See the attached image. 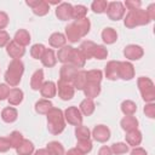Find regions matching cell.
I'll list each match as a JSON object with an SVG mask.
<instances>
[{"mask_svg": "<svg viewBox=\"0 0 155 155\" xmlns=\"http://www.w3.org/2000/svg\"><path fill=\"white\" fill-rule=\"evenodd\" d=\"M47 128L48 132L57 136L62 133L65 128V121H64V114L59 108H52L47 114Z\"/></svg>", "mask_w": 155, "mask_h": 155, "instance_id": "cell-1", "label": "cell"}, {"mask_svg": "<svg viewBox=\"0 0 155 155\" xmlns=\"http://www.w3.org/2000/svg\"><path fill=\"white\" fill-rule=\"evenodd\" d=\"M24 71V64L22 63L21 59H12L7 67V70L5 73V81L8 86L16 87L19 85L22 75Z\"/></svg>", "mask_w": 155, "mask_h": 155, "instance_id": "cell-2", "label": "cell"}, {"mask_svg": "<svg viewBox=\"0 0 155 155\" xmlns=\"http://www.w3.org/2000/svg\"><path fill=\"white\" fill-rule=\"evenodd\" d=\"M151 21L148 16V13L145 12V10H142V8H137V10H132V11H128V13L126 15L125 19H124V23H125V27L132 29V28H136L138 25H147L149 24Z\"/></svg>", "mask_w": 155, "mask_h": 155, "instance_id": "cell-3", "label": "cell"}, {"mask_svg": "<svg viewBox=\"0 0 155 155\" xmlns=\"http://www.w3.org/2000/svg\"><path fill=\"white\" fill-rule=\"evenodd\" d=\"M137 85L142 94V98L148 103H153V101L155 99V87L153 81L149 78L140 76L137 80Z\"/></svg>", "mask_w": 155, "mask_h": 155, "instance_id": "cell-4", "label": "cell"}, {"mask_svg": "<svg viewBox=\"0 0 155 155\" xmlns=\"http://www.w3.org/2000/svg\"><path fill=\"white\" fill-rule=\"evenodd\" d=\"M107 15H108L109 19H111V21H119V19H121L124 17V15H125V6H124V4L120 2V1L108 2Z\"/></svg>", "mask_w": 155, "mask_h": 155, "instance_id": "cell-5", "label": "cell"}, {"mask_svg": "<svg viewBox=\"0 0 155 155\" xmlns=\"http://www.w3.org/2000/svg\"><path fill=\"white\" fill-rule=\"evenodd\" d=\"M56 86L58 88V97L62 101H69V99H71L74 97L75 88L71 85V82H65V81L58 80Z\"/></svg>", "mask_w": 155, "mask_h": 155, "instance_id": "cell-6", "label": "cell"}, {"mask_svg": "<svg viewBox=\"0 0 155 155\" xmlns=\"http://www.w3.org/2000/svg\"><path fill=\"white\" fill-rule=\"evenodd\" d=\"M64 120L73 126H79L82 122V114L76 107H68L64 111Z\"/></svg>", "mask_w": 155, "mask_h": 155, "instance_id": "cell-7", "label": "cell"}, {"mask_svg": "<svg viewBox=\"0 0 155 155\" xmlns=\"http://www.w3.org/2000/svg\"><path fill=\"white\" fill-rule=\"evenodd\" d=\"M119 78L122 80H131L134 78V68L130 62H119Z\"/></svg>", "mask_w": 155, "mask_h": 155, "instance_id": "cell-8", "label": "cell"}, {"mask_svg": "<svg viewBox=\"0 0 155 155\" xmlns=\"http://www.w3.org/2000/svg\"><path fill=\"white\" fill-rule=\"evenodd\" d=\"M6 52H7V54H8L11 58H13V59H19V58H22V57L24 56L25 48H24L23 46L18 45L17 42H15V41L12 40V41H10V42L6 45Z\"/></svg>", "mask_w": 155, "mask_h": 155, "instance_id": "cell-9", "label": "cell"}, {"mask_svg": "<svg viewBox=\"0 0 155 155\" xmlns=\"http://www.w3.org/2000/svg\"><path fill=\"white\" fill-rule=\"evenodd\" d=\"M92 136L94 140L99 143H104L110 138V130L104 125H97L92 131Z\"/></svg>", "mask_w": 155, "mask_h": 155, "instance_id": "cell-10", "label": "cell"}, {"mask_svg": "<svg viewBox=\"0 0 155 155\" xmlns=\"http://www.w3.org/2000/svg\"><path fill=\"white\" fill-rule=\"evenodd\" d=\"M143 54H144V51L138 45H128L124 50V56L130 61H137L142 58Z\"/></svg>", "mask_w": 155, "mask_h": 155, "instance_id": "cell-11", "label": "cell"}, {"mask_svg": "<svg viewBox=\"0 0 155 155\" xmlns=\"http://www.w3.org/2000/svg\"><path fill=\"white\" fill-rule=\"evenodd\" d=\"M78 73V69L71 64H63L59 70V80L65 82H71Z\"/></svg>", "mask_w": 155, "mask_h": 155, "instance_id": "cell-12", "label": "cell"}, {"mask_svg": "<svg viewBox=\"0 0 155 155\" xmlns=\"http://www.w3.org/2000/svg\"><path fill=\"white\" fill-rule=\"evenodd\" d=\"M73 6L69 2H61L56 8V16L61 21H68L71 18Z\"/></svg>", "mask_w": 155, "mask_h": 155, "instance_id": "cell-13", "label": "cell"}, {"mask_svg": "<svg viewBox=\"0 0 155 155\" xmlns=\"http://www.w3.org/2000/svg\"><path fill=\"white\" fill-rule=\"evenodd\" d=\"M105 76L109 80L119 79V61H110L105 65Z\"/></svg>", "mask_w": 155, "mask_h": 155, "instance_id": "cell-14", "label": "cell"}, {"mask_svg": "<svg viewBox=\"0 0 155 155\" xmlns=\"http://www.w3.org/2000/svg\"><path fill=\"white\" fill-rule=\"evenodd\" d=\"M56 92H57V86L53 81H46L42 84L41 88H40V93L42 97H45L46 99H50L52 97L56 96Z\"/></svg>", "mask_w": 155, "mask_h": 155, "instance_id": "cell-15", "label": "cell"}, {"mask_svg": "<svg viewBox=\"0 0 155 155\" xmlns=\"http://www.w3.org/2000/svg\"><path fill=\"white\" fill-rule=\"evenodd\" d=\"M85 63H86V59L82 56V53L79 51V48H73L69 64H71L73 67H75L78 69V68H84Z\"/></svg>", "mask_w": 155, "mask_h": 155, "instance_id": "cell-16", "label": "cell"}, {"mask_svg": "<svg viewBox=\"0 0 155 155\" xmlns=\"http://www.w3.org/2000/svg\"><path fill=\"white\" fill-rule=\"evenodd\" d=\"M94 47H96V44L91 40H86V41H82L80 47H79V51L82 53V56L85 57V59H90L93 57V51H94Z\"/></svg>", "mask_w": 155, "mask_h": 155, "instance_id": "cell-17", "label": "cell"}, {"mask_svg": "<svg viewBox=\"0 0 155 155\" xmlns=\"http://www.w3.org/2000/svg\"><path fill=\"white\" fill-rule=\"evenodd\" d=\"M65 39H68L70 42H78L81 39V35H80L78 28L75 27L74 22L73 23H69L65 27Z\"/></svg>", "mask_w": 155, "mask_h": 155, "instance_id": "cell-18", "label": "cell"}, {"mask_svg": "<svg viewBox=\"0 0 155 155\" xmlns=\"http://www.w3.org/2000/svg\"><path fill=\"white\" fill-rule=\"evenodd\" d=\"M41 63L47 68L54 67L56 63H57V57L54 54V51L51 50V48H46L42 57H41Z\"/></svg>", "mask_w": 155, "mask_h": 155, "instance_id": "cell-19", "label": "cell"}, {"mask_svg": "<svg viewBox=\"0 0 155 155\" xmlns=\"http://www.w3.org/2000/svg\"><path fill=\"white\" fill-rule=\"evenodd\" d=\"M86 70H78L75 78L71 81V85L76 90H84V87L87 84V78H86Z\"/></svg>", "mask_w": 155, "mask_h": 155, "instance_id": "cell-20", "label": "cell"}, {"mask_svg": "<svg viewBox=\"0 0 155 155\" xmlns=\"http://www.w3.org/2000/svg\"><path fill=\"white\" fill-rule=\"evenodd\" d=\"M126 138V142L128 145H132V147H137L142 142V133L140 131L138 130H132V131H128L125 136Z\"/></svg>", "mask_w": 155, "mask_h": 155, "instance_id": "cell-21", "label": "cell"}, {"mask_svg": "<svg viewBox=\"0 0 155 155\" xmlns=\"http://www.w3.org/2000/svg\"><path fill=\"white\" fill-rule=\"evenodd\" d=\"M17 117H18V111L12 107H6L1 111V119L7 124L15 122L17 120Z\"/></svg>", "mask_w": 155, "mask_h": 155, "instance_id": "cell-22", "label": "cell"}, {"mask_svg": "<svg viewBox=\"0 0 155 155\" xmlns=\"http://www.w3.org/2000/svg\"><path fill=\"white\" fill-rule=\"evenodd\" d=\"M13 41L24 47V46L29 45V42H30V35H29V33L25 29H19V30L16 31L15 38H13Z\"/></svg>", "mask_w": 155, "mask_h": 155, "instance_id": "cell-23", "label": "cell"}, {"mask_svg": "<svg viewBox=\"0 0 155 155\" xmlns=\"http://www.w3.org/2000/svg\"><path fill=\"white\" fill-rule=\"evenodd\" d=\"M7 101L11 105H18L23 101V91L19 88H16V87L10 90L8 96H7Z\"/></svg>", "mask_w": 155, "mask_h": 155, "instance_id": "cell-24", "label": "cell"}, {"mask_svg": "<svg viewBox=\"0 0 155 155\" xmlns=\"http://www.w3.org/2000/svg\"><path fill=\"white\" fill-rule=\"evenodd\" d=\"M94 109H96L94 102H93L92 99H90V98H85V99L80 103V108H79L80 113L84 114L85 116H90V115H92L93 111H94Z\"/></svg>", "mask_w": 155, "mask_h": 155, "instance_id": "cell-25", "label": "cell"}, {"mask_svg": "<svg viewBox=\"0 0 155 155\" xmlns=\"http://www.w3.org/2000/svg\"><path fill=\"white\" fill-rule=\"evenodd\" d=\"M44 84V71L41 69L36 70L33 75H31V79H30V87L34 90V91H38L41 88Z\"/></svg>", "mask_w": 155, "mask_h": 155, "instance_id": "cell-26", "label": "cell"}, {"mask_svg": "<svg viewBox=\"0 0 155 155\" xmlns=\"http://www.w3.org/2000/svg\"><path fill=\"white\" fill-rule=\"evenodd\" d=\"M74 24H75V27L78 28V30H79L81 38L88 34L90 28H91V23H90V19H88L87 17L81 18V19H78V21H74Z\"/></svg>", "mask_w": 155, "mask_h": 155, "instance_id": "cell-27", "label": "cell"}, {"mask_svg": "<svg viewBox=\"0 0 155 155\" xmlns=\"http://www.w3.org/2000/svg\"><path fill=\"white\" fill-rule=\"evenodd\" d=\"M121 127L124 131L128 132V131H132V130H137L138 127V120L132 115V116H125L121 122H120Z\"/></svg>", "mask_w": 155, "mask_h": 155, "instance_id": "cell-28", "label": "cell"}, {"mask_svg": "<svg viewBox=\"0 0 155 155\" xmlns=\"http://www.w3.org/2000/svg\"><path fill=\"white\" fill-rule=\"evenodd\" d=\"M65 41H67V39H65V36L62 33H53L48 38L50 45L52 47H56V48H59V47L65 46Z\"/></svg>", "mask_w": 155, "mask_h": 155, "instance_id": "cell-29", "label": "cell"}, {"mask_svg": "<svg viewBox=\"0 0 155 155\" xmlns=\"http://www.w3.org/2000/svg\"><path fill=\"white\" fill-rule=\"evenodd\" d=\"M52 108H53V105H52L51 101H48V99H40L35 103V111L41 115H46Z\"/></svg>", "mask_w": 155, "mask_h": 155, "instance_id": "cell-30", "label": "cell"}, {"mask_svg": "<svg viewBox=\"0 0 155 155\" xmlns=\"http://www.w3.org/2000/svg\"><path fill=\"white\" fill-rule=\"evenodd\" d=\"M73 48H74V47H71V46H63L62 48H59V50H58V53H57L58 61H59L61 63H63V64H69Z\"/></svg>", "mask_w": 155, "mask_h": 155, "instance_id": "cell-31", "label": "cell"}, {"mask_svg": "<svg viewBox=\"0 0 155 155\" xmlns=\"http://www.w3.org/2000/svg\"><path fill=\"white\" fill-rule=\"evenodd\" d=\"M18 155H30L34 151V145L29 139H23L22 143L16 148Z\"/></svg>", "mask_w": 155, "mask_h": 155, "instance_id": "cell-32", "label": "cell"}, {"mask_svg": "<svg viewBox=\"0 0 155 155\" xmlns=\"http://www.w3.org/2000/svg\"><path fill=\"white\" fill-rule=\"evenodd\" d=\"M82 91H84L86 98L93 99V98H96L101 93V86L96 85V84H86V86L84 87Z\"/></svg>", "mask_w": 155, "mask_h": 155, "instance_id": "cell-33", "label": "cell"}, {"mask_svg": "<svg viewBox=\"0 0 155 155\" xmlns=\"http://www.w3.org/2000/svg\"><path fill=\"white\" fill-rule=\"evenodd\" d=\"M102 39L105 44L110 45V44H114L116 40H117V33L115 31V29L113 28H105L103 29L102 31Z\"/></svg>", "mask_w": 155, "mask_h": 155, "instance_id": "cell-34", "label": "cell"}, {"mask_svg": "<svg viewBox=\"0 0 155 155\" xmlns=\"http://www.w3.org/2000/svg\"><path fill=\"white\" fill-rule=\"evenodd\" d=\"M33 10V12H34V15H36V16H45V15H47L48 13V11H50V5L47 4V1H44V0H39L38 1V4L31 8Z\"/></svg>", "mask_w": 155, "mask_h": 155, "instance_id": "cell-35", "label": "cell"}, {"mask_svg": "<svg viewBox=\"0 0 155 155\" xmlns=\"http://www.w3.org/2000/svg\"><path fill=\"white\" fill-rule=\"evenodd\" d=\"M86 78H87V84L99 85L103 76H102V71L99 69H92V70H88L86 73Z\"/></svg>", "mask_w": 155, "mask_h": 155, "instance_id": "cell-36", "label": "cell"}, {"mask_svg": "<svg viewBox=\"0 0 155 155\" xmlns=\"http://www.w3.org/2000/svg\"><path fill=\"white\" fill-rule=\"evenodd\" d=\"M121 111L126 115V116H132L136 111H137V105L134 102L127 99V101H124L121 103Z\"/></svg>", "mask_w": 155, "mask_h": 155, "instance_id": "cell-37", "label": "cell"}, {"mask_svg": "<svg viewBox=\"0 0 155 155\" xmlns=\"http://www.w3.org/2000/svg\"><path fill=\"white\" fill-rule=\"evenodd\" d=\"M46 149L48 150V153L51 155H64L65 151H64V148L63 145L59 143V142H56V140H52L47 144Z\"/></svg>", "mask_w": 155, "mask_h": 155, "instance_id": "cell-38", "label": "cell"}, {"mask_svg": "<svg viewBox=\"0 0 155 155\" xmlns=\"http://www.w3.org/2000/svg\"><path fill=\"white\" fill-rule=\"evenodd\" d=\"M86 13H87V7L86 6H84V5H76V6H73L71 18H74L75 21H78V19H81V18H85L86 17Z\"/></svg>", "mask_w": 155, "mask_h": 155, "instance_id": "cell-39", "label": "cell"}, {"mask_svg": "<svg viewBox=\"0 0 155 155\" xmlns=\"http://www.w3.org/2000/svg\"><path fill=\"white\" fill-rule=\"evenodd\" d=\"M75 136H76V139L78 140H86V139H90L91 133H90L88 127L82 126V125H79L75 128Z\"/></svg>", "mask_w": 155, "mask_h": 155, "instance_id": "cell-40", "label": "cell"}, {"mask_svg": "<svg viewBox=\"0 0 155 155\" xmlns=\"http://www.w3.org/2000/svg\"><path fill=\"white\" fill-rule=\"evenodd\" d=\"M7 139H8L10 144H11V148H15V149H16V148L22 143V140H23L24 138H23V136H22L21 132L13 131V132H11V134L7 137Z\"/></svg>", "mask_w": 155, "mask_h": 155, "instance_id": "cell-41", "label": "cell"}, {"mask_svg": "<svg viewBox=\"0 0 155 155\" xmlns=\"http://www.w3.org/2000/svg\"><path fill=\"white\" fill-rule=\"evenodd\" d=\"M107 6L108 2L105 0H96L91 4V8L94 13H103L107 11Z\"/></svg>", "mask_w": 155, "mask_h": 155, "instance_id": "cell-42", "label": "cell"}, {"mask_svg": "<svg viewBox=\"0 0 155 155\" xmlns=\"http://www.w3.org/2000/svg\"><path fill=\"white\" fill-rule=\"evenodd\" d=\"M45 50H46V48H45V46H44L42 44H35V45H33L31 48H30V56H31L33 58H35V59H41V57H42Z\"/></svg>", "mask_w": 155, "mask_h": 155, "instance_id": "cell-43", "label": "cell"}, {"mask_svg": "<svg viewBox=\"0 0 155 155\" xmlns=\"http://www.w3.org/2000/svg\"><path fill=\"white\" fill-rule=\"evenodd\" d=\"M110 150L113 154L115 155H122V154H126L128 151V145L126 143H114L111 147H110Z\"/></svg>", "mask_w": 155, "mask_h": 155, "instance_id": "cell-44", "label": "cell"}, {"mask_svg": "<svg viewBox=\"0 0 155 155\" xmlns=\"http://www.w3.org/2000/svg\"><path fill=\"white\" fill-rule=\"evenodd\" d=\"M76 149L81 153V154H87L92 150V142L90 139H86V140H78V144H76Z\"/></svg>", "mask_w": 155, "mask_h": 155, "instance_id": "cell-45", "label": "cell"}, {"mask_svg": "<svg viewBox=\"0 0 155 155\" xmlns=\"http://www.w3.org/2000/svg\"><path fill=\"white\" fill-rule=\"evenodd\" d=\"M108 56V50L103 45H96L93 51V57L97 59H104Z\"/></svg>", "mask_w": 155, "mask_h": 155, "instance_id": "cell-46", "label": "cell"}, {"mask_svg": "<svg viewBox=\"0 0 155 155\" xmlns=\"http://www.w3.org/2000/svg\"><path fill=\"white\" fill-rule=\"evenodd\" d=\"M144 114L150 117V119H154L155 117V104L154 103H148L145 104L144 107Z\"/></svg>", "mask_w": 155, "mask_h": 155, "instance_id": "cell-47", "label": "cell"}, {"mask_svg": "<svg viewBox=\"0 0 155 155\" xmlns=\"http://www.w3.org/2000/svg\"><path fill=\"white\" fill-rule=\"evenodd\" d=\"M10 148H11V144L8 139L5 137H0V153H6L10 150Z\"/></svg>", "mask_w": 155, "mask_h": 155, "instance_id": "cell-48", "label": "cell"}, {"mask_svg": "<svg viewBox=\"0 0 155 155\" xmlns=\"http://www.w3.org/2000/svg\"><path fill=\"white\" fill-rule=\"evenodd\" d=\"M10 42V35L6 30H0V47L6 46Z\"/></svg>", "mask_w": 155, "mask_h": 155, "instance_id": "cell-49", "label": "cell"}, {"mask_svg": "<svg viewBox=\"0 0 155 155\" xmlns=\"http://www.w3.org/2000/svg\"><path fill=\"white\" fill-rule=\"evenodd\" d=\"M8 92H10V87L6 84H0V101L7 99Z\"/></svg>", "mask_w": 155, "mask_h": 155, "instance_id": "cell-50", "label": "cell"}, {"mask_svg": "<svg viewBox=\"0 0 155 155\" xmlns=\"http://www.w3.org/2000/svg\"><path fill=\"white\" fill-rule=\"evenodd\" d=\"M125 6L132 11V10H137V8H140V1H136V0H127L125 2Z\"/></svg>", "mask_w": 155, "mask_h": 155, "instance_id": "cell-51", "label": "cell"}, {"mask_svg": "<svg viewBox=\"0 0 155 155\" xmlns=\"http://www.w3.org/2000/svg\"><path fill=\"white\" fill-rule=\"evenodd\" d=\"M7 24H8V16L5 12L0 11V30H2L4 28H6Z\"/></svg>", "mask_w": 155, "mask_h": 155, "instance_id": "cell-52", "label": "cell"}, {"mask_svg": "<svg viewBox=\"0 0 155 155\" xmlns=\"http://www.w3.org/2000/svg\"><path fill=\"white\" fill-rule=\"evenodd\" d=\"M145 12L148 13L150 21H153V19L155 18V4H150V5L148 6V8L145 10Z\"/></svg>", "mask_w": 155, "mask_h": 155, "instance_id": "cell-53", "label": "cell"}, {"mask_svg": "<svg viewBox=\"0 0 155 155\" xmlns=\"http://www.w3.org/2000/svg\"><path fill=\"white\" fill-rule=\"evenodd\" d=\"M131 155H148V153L143 149V148H139V147H134L131 151Z\"/></svg>", "mask_w": 155, "mask_h": 155, "instance_id": "cell-54", "label": "cell"}, {"mask_svg": "<svg viewBox=\"0 0 155 155\" xmlns=\"http://www.w3.org/2000/svg\"><path fill=\"white\" fill-rule=\"evenodd\" d=\"M98 155H113V153H111V150H110L109 147L104 145V147H102V148L98 150Z\"/></svg>", "mask_w": 155, "mask_h": 155, "instance_id": "cell-55", "label": "cell"}, {"mask_svg": "<svg viewBox=\"0 0 155 155\" xmlns=\"http://www.w3.org/2000/svg\"><path fill=\"white\" fill-rule=\"evenodd\" d=\"M65 155H84V154H81L76 148H73V149L68 150V153H67Z\"/></svg>", "mask_w": 155, "mask_h": 155, "instance_id": "cell-56", "label": "cell"}, {"mask_svg": "<svg viewBox=\"0 0 155 155\" xmlns=\"http://www.w3.org/2000/svg\"><path fill=\"white\" fill-rule=\"evenodd\" d=\"M34 155H51L50 153H48V150L47 149H39V150H36L35 151V154Z\"/></svg>", "mask_w": 155, "mask_h": 155, "instance_id": "cell-57", "label": "cell"}]
</instances>
